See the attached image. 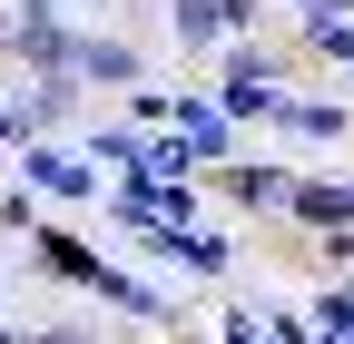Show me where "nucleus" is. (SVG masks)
<instances>
[{
	"label": "nucleus",
	"mask_w": 354,
	"mask_h": 344,
	"mask_svg": "<svg viewBox=\"0 0 354 344\" xmlns=\"http://www.w3.org/2000/svg\"><path fill=\"white\" fill-rule=\"evenodd\" d=\"M295 207H305L315 227H344V217H354V197H344V187H295Z\"/></svg>",
	"instance_id": "nucleus-1"
},
{
	"label": "nucleus",
	"mask_w": 354,
	"mask_h": 344,
	"mask_svg": "<svg viewBox=\"0 0 354 344\" xmlns=\"http://www.w3.org/2000/svg\"><path fill=\"white\" fill-rule=\"evenodd\" d=\"M227 344H256V334H227Z\"/></svg>",
	"instance_id": "nucleus-2"
}]
</instances>
